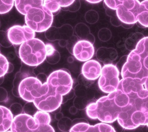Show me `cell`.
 <instances>
[{
	"label": "cell",
	"mask_w": 148,
	"mask_h": 132,
	"mask_svg": "<svg viewBox=\"0 0 148 132\" xmlns=\"http://www.w3.org/2000/svg\"><path fill=\"white\" fill-rule=\"evenodd\" d=\"M49 90L47 82L42 83L38 78L28 77L20 82L18 87L20 97L27 102H33L34 100L40 98Z\"/></svg>",
	"instance_id": "52a82bcc"
},
{
	"label": "cell",
	"mask_w": 148,
	"mask_h": 132,
	"mask_svg": "<svg viewBox=\"0 0 148 132\" xmlns=\"http://www.w3.org/2000/svg\"><path fill=\"white\" fill-rule=\"evenodd\" d=\"M145 36L140 33H136L133 34L130 36L125 42V46L126 49L129 51H133L135 49L138 43Z\"/></svg>",
	"instance_id": "7402d4cb"
},
{
	"label": "cell",
	"mask_w": 148,
	"mask_h": 132,
	"mask_svg": "<svg viewBox=\"0 0 148 132\" xmlns=\"http://www.w3.org/2000/svg\"><path fill=\"white\" fill-rule=\"evenodd\" d=\"M101 69V65L98 61L89 60L82 65V74L88 80L95 81L100 77Z\"/></svg>",
	"instance_id": "5bb4252c"
},
{
	"label": "cell",
	"mask_w": 148,
	"mask_h": 132,
	"mask_svg": "<svg viewBox=\"0 0 148 132\" xmlns=\"http://www.w3.org/2000/svg\"><path fill=\"white\" fill-rule=\"evenodd\" d=\"M74 95H75V92H74V90L72 88L68 94L64 95L62 97V104H64L68 100L72 99Z\"/></svg>",
	"instance_id": "ee69618b"
},
{
	"label": "cell",
	"mask_w": 148,
	"mask_h": 132,
	"mask_svg": "<svg viewBox=\"0 0 148 132\" xmlns=\"http://www.w3.org/2000/svg\"><path fill=\"white\" fill-rule=\"evenodd\" d=\"M138 1L139 2H140V3H141V2H142L143 1H145V0H138Z\"/></svg>",
	"instance_id": "680465c9"
},
{
	"label": "cell",
	"mask_w": 148,
	"mask_h": 132,
	"mask_svg": "<svg viewBox=\"0 0 148 132\" xmlns=\"http://www.w3.org/2000/svg\"><path fill=\"white\" fill-rule=\"evenodd\" d=\"M13 116L8 108L0 105V132H5L10 128Z\"/></svg>",
	"instance_id": "2e32d148"
},
{
	"label": "cell",
	"mask_w": 148,
	"mask_h": 132,
	"mask_svg": "<svg viewBox=\"0 0 148 132\" xmlns=\"http://www.w3.org/2000/svg\"><path fill=\"white\" fill-rule=\"evenodd\" d=\"M7 36L12 44H21L34 38L35 32L27 26H14L7 31Z\"/></svg>",
	"instance_id": "8fae6325"
},
{
	"label": "cell",
	"mask_w": 148,
	"mask_h": 132,
	"mask_svg": "<svg viewBox=\"0 0 148 132\" xmlns=\"http://www.w3.org/2000/svg\"><path fill=\"white\" fill-rule=\"evenodd\" d=\"M72 120L68 117H63L58 121V126L60 130L64 131H68L71 129L72 125Z\"/></svg>",
	"instance_id": "f546056e"
},
{
	"label": "cell",
	"mask_w": 148,
	"mask_h": 132,
	"mask_svg": "<svg viewBox=\"0 0 148 132\" xmlns=\"http://www.w3.org/2000/svg\"><path fill=\"white\" fill-rule=\"evenodd\" d=\"M69 132H116L115 129L110 124L101 123L94 126L88 123H80L74 124L69 130Z\"/></svg>",
	"instance_id": "4fadbf2b"
},
{
	"label": "cell",
	"mask_w": 148,
	"mask_h": 132,
	"mask_svg": "<svg viewBox=\"0 0 148 132\" xmlns=\"http://www.w3.org/2000/svg\"><path fill=\"white\" fill-rule=\"evenodd\" d=\"M59 45L62 47H65L66 45V40L65 39H61L59 40Z\"/></svg>",
	"instance_id": "f907efd6"
},
{
	"label": "cell",
	"mask_w": 148,
	"mask_h": 132,
	"mask_svg": "<svg viewBox=\"0 0 148 132\" xmlns=\"http://www.w3.org/2000/svg\"><path fill=\"white\" fill-rule=\"evenodd\" d=\"M10 129L13 132H55L50 124H40L26 114L15 116Z\"/></svg>",
	"instance_id": "ba28073f"
},
{
	"label": "cell",
	"mask_w": 148,
	"mask_h": 132,
	"mask_svg": "<svg viewBox=\"0 0 148 132\" xmlns=\"http://www.w3.org/2000/svg\"><path fill=\"white\" fill-rule=\"evenodd\" d=\"M46 57L45 59L47 63L51 65H55L59 62L60 59V55L59 52L55 49L54 46L52 44H46Z\"/></svg>",
	"instance_id": "ac0fdd59"
},
{
	"label": "cell",
	"mask_w": 148,
	"mask_h": 132,
	"mask_svg": "<svg viewBox=\"0 0 148 132\" xmlns=\"http://www.w3.org/2000/svg\"><path fill=\"white\" fill-rule=\"evenodd\" d=\"M24 114H26L31 116H33L35 113L38 111V109L33 104V102H28L24 105L23 108Z\"/></svg>",
	"instance_id": "4dcf8cb0"
},
{
	"label": "cell",
	"mask_w": 148,
	"mask_h": 132,
	"mask_svg": "<svg viewBox=\"0 0 148 132\" xmlns=\"http://www.w3.org/2000/svg\"><path fill=\"white\" fill-rule=\"evenodd\" d=\"M73 90L75 95L78 97H85L87 95V91H86L85 87L79 84L77 85Z\"/></svg>",
	"instance_id": "f35d334b"
},
{
	"label": "cell",
	"mask_w": 148,
	"mask_h": 132,
	"mask_svg": "<svg viewBox=\"0 0 148 132\" xmlns=\"http://www.w3.org/2000/svg\"><path fill=\"white\" fill-rule=\"evenodd\" d=\"M140 4L138 0H126L116 9L117 17L123 23L134 25L138 22Z\"/></svg>",
	"instance_id": "30bf717a"
},
{
	"label": "cell",
	"mask_w": 148,
	"mask_h": 132,
	"mask_svg": "<svg viewBox=\"0 0 148 132\" xmlns=\"http://www.w3.org/2000/svg\"><path fill=\"white\" fill-rule=\"evenodd\" d=\"M121 26H122L125 29H129L132 28L134 26V25H128V24H125V23H122Z\"/></svg>",
	"instance_id": "db71d44e"
},
{
	"label": "cell",
	"mask_w": 148,
	"mask_h": 132,
	"mask_svg": "<svg viewBox=\"0 0 148 132\" xmlns=\"http://www.w3.org/2000/svg\"><path fill=\"white\" fill-rule=\"evenodd\" d=\"M73 61H74V58H73V57H72V56H69V57L68 58V62L69 63H72Z\"/></svg>",
	"instance_id": "9f6ffc18"
},
{
	"label": "cell",
	"mask_w": 148,
	"mask_h": 132,
	"mask_svg": "<svg viewBox=\"0 0 148 132\" xmlns=\"http://www.w3.org/2000/svg\"><path fill=\"white\" fill-rule=\"evenodd\" d=\"M49 86L47 94L33 103L38 110L52 112L60 107L62 97L68 94L73 86V79L69 72L63 69L51 73L46 81Z\"/></svg>",
	"instance_id": "6da1fadb"
},
{
	"label": "cell",
	"mask_w": 148,
	"mask_h": 132,
	"mask_svg": "<svg viewBox=\"0 0 148 132\" xmlns=\"http://www.w3.org/2000/svg\"><path fill=\"white\" fill-rule=\"evenodd\" d=\"M78 41H79L78 38L75 35H73L72 36H71L69 39L66 40V47L71 54L72 55L73 47Z\"/></svg>",
	"instance_id": "e575fe53"
},
{
	"label": "cell",
	"mask_w": 148,
	"mask_h": 132,
	"mask_svg": "<svg viewBox=\"0 0 148 132\" xmlns=\"http://www.w3.org/2000/svg\"><path fill=\"white\" fill-rule=\"evenodd\" d=\"M35 120L40 124H49L51 122V117L47 112L38 111L33 116Z\"/></svg>",
	"instance_id": "603a6c76"
},
{
	"label": "cell",
	"mask_w": 148,
	"mask_h": 132,
	"mask_svg": "<svg viewBox=\"0 0 148 132\" xmlns=\"http://www.w3.org/2000/svg\"><path fill=\"white\" fill-rule=\"evenodd\" d=\"M18 55L21 61L26 65L37 66L46 59V44L41 40L33 38L21 44Z\"/></svg>",
	"instance_id": "5b68a950"
},
{
	"label": "cell",
	"mask_w": 148,
	"mask_h": 132,
	"mask_svg": "<svg viewBox=\"0 0 148 132\" xmlns=\"http://www.w3.org/2000/svg\"><path fill=\"white\" fill-rule=\"evenodd\" d=\"M0 45L6 48L10 47L12 45L8 39L7 33L4 31H0Z\"/></svg>",
	"instance_id": "d590c367"
},
{
	"label": "cell",
	"mask_w": 148,
	"mask_h": 132,
	"mask_svg": "<svg viewBox=\"0 0 148 132\" xmlns=\"http://www.w3.org/2000/svg\"><path fill=\"white\" fill-rule=\"evenodd\" d=\"M8 100V96L7 90L3 87H0V103L5 102Z\"/></svg>",
	"instance_id": "60d3db41"
},
{
	"label": "cell",
	"mask_w": 148,
	"mask_h": 132,
	"mask_svg": "<svg viewBox=\"0 0 148 132\" xmlns=\"http://www.w3.org/2000/svg\"><path fill=\"white\" fill-rule=\"evenodd\" d=\"M148 1L145 0L140 4V7L139 9L138 15V22L142 26L145 27H147L148 22H147V17H148Z\"/></svg>",
	"instance_id": "d6986e66"
},
{
	"label": "cell",
	"mask_w": 148,
	"mask_h": 132,
	"mask_svg": "<svg viewBox=\"0 0 148 132\" xmlns=\"http://www.w3.org/2000/svg\"><path fill=\"white\" fill-rule=\"evenodd\" d=\"M60 7H66L71 5L75 0H55Z\"/></svg>",
	"instance_id": "b9f144b4"
},
{
	"label": "cell",
	"mask_w": 148,
	"mask_h": 132,
	"mask_svg": "<svg viewBox=\"0 0 148 132\" xmlns=\"http://www.w3.org/2000/svg\"><path fill=\"white\" fill-rule=\"evenodd\" d=\"M5 132H13V131H7Z\"/></svg>",
	"instance_id": "91938a15"
},
{
	"label": "cell",
	"mask_w": 148,
	"mask_h": 132,
	"mask_svg": "<svg viewBox=\"0 0 148 132\" xmlns=\"http://www.w3.org/2000/svg\"><path fill=\"white\" fill-rule=\"evenodd\" d=\"M127 56H126V55L123 56L120 58L119 61L117 62L116 66L117 67V68L119 69V71L121 70V69H122L123 65H125V64L126 63V62L127 61Z\"/></svg>",
	"instance_id": "f6af8a7d"
},
{
	"label": "cell",
	"mask_w": 148,
	"mask_h": 132,
	"mask_svg": "<svg viewBox=\"0 0 148 132\" xmlns=\"http://www.w3.org/2000/svg\"><path fill=\"white\" fill-rule=\"evenodd\" d=\"M120 71L113 64L105 65L101 69L98 87L104 92L110 94L117 90L120 82Z\"/></svg>",
	"instance_id": "9c48e42d"
},
{
	"label": "cell",
	"mask_w": 148,
	"mask_h": 132,
	"mask_svg": "<svg viewBox=\"0 0 148 132\" xmlns=\"http://www.w3.org/2000/svg\"><path fill=\"white\" fill-rule=\"evenodd\" d=\"M69 113L72 114V115H74V114H76L77 113H78V109H77V108L75 107V106H72L69 108Z\"/></svg>",
	"instance_id": "681fc988"
},
{
	"label": "cell",
	"mask_w": 148,
	"mask_h": 132,
	"mask_svg": "<svg viewBox=\"0 0 148 132\" xmlns=\"http://www.w3.org/2000/svg\"><path fill=\"white\" fill-rule=\"evenodd\" d=\"M110 22L112 25L114 27H119L121 25V22L120 20L118 18V17L116 16V13L113 14L112 16H110Z\"/></svg>",
	"instance_id": "7bdbcfd3"
},
{
	"label": "cell",
	"mask_w": 148,
	"mask_h": 132,
	"mask_svg": "<svg viewBox=\"0 0 148 132\" xmlns=\"http://www.w3.org/2000/svg\"><path fill=\"white\" fill-rule=\"evenodd\" d=\"M53 20V13L43 5L30 8L25 14L27 26L34 32L45 31L51 27Z\"/></svg>",
	"instance_id": "8992f818"
},
{
	"label": "cell",
	"mask_w": 148,
	"mask_h": 132,
	"mask_svg": "<svg viewBox=\"0 0 148 132\" xmlns=\"http://www.w3.org/2000/svg\"><path fill=\"white\" fill-rule=\"evenodd\" d=\"M112 36L111 30L107 28L101 29L98 33V37L101 42H106L110 40Z\"/></svg>",
	"instance_id": "83f0119b"
},
{
	"label": "cell",
	"mask_w": 148,
	"mask_h": 132,
	"mask_svg": "<svg viewBox=\"0 0 148 132\" xmlns=\"http://www.w3.org/2000/svg\"><path fill=\"white\" fill-rule=\"evenodd\" d=\"M14 1H16V0H14Z\"/></svg>",
	"instance_id": "6125c7cd"
},
{
	"label": "cell",
	"mask_w": 148,
	"mask_h": 132,
	"mask_svg": "<svg viewBox=\"0 0 148 132\" xmlns=\"http://www.w3.org/2000/svg\"><path fill=\"white\" fill-rule=\"evenodd\" d=\"M9 110L11 111V114H13V116H16L20 114H22L23 107L20 104L16 103L11 105Z\"/></svg>",
	"instance_id": "8d00e7d4"
},
{
	"label": "cell",
	"mask_w": 148,
	"mask_h": 132,
	"mask_svg": "<svg viewBox=\"0 0 148 132\" xmlns=\"http://www.w3.org/2000/svg\"><path fill=\"white\" fill-rule=\"evenodd\" d=\"M81 7V3L79 0H75L71 5L68 7L62 8V10L64 11H68L71 12H75L77 11Z\"/></svg>",
	"instance_id": "ab89813d"
},
{
	"label": "cell",
	"mask_w": 148,
	"mask_h": 132,
	"mask_svg": "<svg viewBox=\"0 0 148 132\" xmlns=\"http://www.w3.org/2000/svg\"><path fill=\"white\" fill-rule=\"evenodd\" d=\"M125 1L126 0H104L106 6L113 10H116V9Z\"/></svg>",
	"instance_id": "d6a6232c"
},
{
	"label": "cell",
	"mask_w": 148,
	"mask_h": 132,
	"mask_svg": "<svg viewBox=\"0 0 148 132\" xmlns=\"http://www.w3.org/2000/svg\"><path fill=\"white\" fill-rule=\"evenodd\" d=\"M43 2V0H16L14 4L19 13L25 16L29 10L42 5Z\"/></svg>",
	"instance_id": "e0dca14e"
},
{
	"label": "cell",
	"mask_w": 148,
	"mask_h": 132,
	"mask_svg": "<svg viewBox=\"0 0 148 132\" xmlns=\"http://www.w3.org/2000/svg\"><path fill=\"white\" fill-rule=\"evenodd\" d=\"M1 22H0V27H1Z\"/></svg>",
	"instance_id": "94428289"
},
{
	"label": "cell",
	"mask_w": 148,
	"mask_h": 132,
	"mask_svg": "<svg viewBox=\"0 0 148 132\" xmlns=\"http://www.w3.org/2000/svg\"><path fill=\"white\" fill-rule=\"evenodd\" d=\"M78 82L79 85H81L85 88H89L92 85V83L94 82V81H90L87 79L82 75V74H81L78 78Z\"/></svg>",
	"instance_id": "74e56055"
},
{
	"label": "cell",
	"mask_w": 148,
	"mask_h": 132,
	"mask_svg": "<svg viewBox=\"0 0 148 132\" xmlns=\"http://www.w3.org/2000/svg\"><path fill=\"white\" fill-rule=\"evenodd\" d=\"M87 100L85 97H77L74 100L73 104L77 109L78 110H83L84 109L85 107L87 106Z\"/></svg>",
	"instance_id": "836d02e7"
},
{
	"label": "cell",
	"mask_w": 148,
	"mask_h": 132,
	"mask_svg": "<svg viewBox=\"0 0 148 132\" xmlns=\"http://www.w3.org/2000/svg\"><path fill=\"white\" fill-rule=\"evenodd\" d=\"M85 40L89 42L90 43H91V44H93L94 43V42H95V37H94V36L92 34H91V33L89 34V35L88 36V37L87 38V39H86Z\"/></svg>",
	"instance_id": "c3c4849f"
},
{
	"label": "cell",
	"mask_w": 148,
	"mask_h": 132,
	"mask_svg": "<svg viewBox=\"0 0 148 132\" xmlns=\"http://www.w3.org/2000/svg\"><path fill=\"white\" fill-rule=\"evenodd\" d=\"M8 63L7 58L4 55L0 54V77H4L7 74Z\"/></svg>",
	"instance_id": "1f68e13d"
},
{
	"label": "cell",
	"mask_w": 148,
	"mask_h": 132,
	"mask_svg": "<svg viewBox=\"0 0 148 132\" xmlns=\"http://www.w3.org/2000/svg\"><path fill=\"white\" fill-rule=\"evenodd\" d=\"M73 31L81 40H85L89 34L91 33L89 27L83 23H78L74 28Z\"/></svg>",
	"instance_id": "ffe728a7"
},
{
	"label": "cell",
	"mask_w": 148,
	"mask_h": 132,
	"mask_svg": "<svg viewBox=\"0 0 148 132\" xmlns=\"http://www.w3.org/2000/svg\"><path fill=\"white\" fill-rule=\"evenodd\" d=\"M127 95L129 103L119 113L117 119L118 123L122 128L129 130L147 126V90Z\"/></svg>",
	"instance_id": "3957f363"
},
{
	"label": "cell",
	"mask_w": 148,
	"mask_h": 132,
	"mask_svg": "<svg viewBox=\"0 0 148 132\" xmlns=\"http://www.w3.org/2000/svg\"><path fill=\"white\" fill-rule=\"evenodd\" d=\"M86 1L91 4H97L101 2L102 0H86Z\"/></svg>",
	"instance_id": "11a10c76"
},
{
	"label": "cell",
	"mask_w": 148,
	"mask_h": 132,
	"mask_svg": "<svg viewBox=\"0 0 148 132\" xmlns=\"http://www.w3.org/2000/svg\"><path fill=\"white\" fill-rule=\"evenodd\" d=\"M58 30L61 39L67 40L73 35L74 31L73 27L68 24L62 26L58 28Z\"/></svg>",
	"instance_id": "cb8c5ba5"
},
{
	"label": "cell",
	"mask_w": 148,
	"mask_h": 132,
	"mask_svg": "<svg viewBox=\"0 0 148 132\" xmlns=\"http://www.w3.org/2000/svg\"><path fill=\"white\" fill-rule=\"evenodd\" d=\"M43 5L52 13H57L60 8V7L55 0H43Z\"/></svg>",
	"instance_id": "f1b7e54d"
},
{
	"label": "cell",
	"mask_w": 148,
	"mask_h": 132,
	"mask_svg": "<svg viewBox=\"0 0 148 132\" xmlns=\"http://www.w3.org/2000/svg\"><path fill=\"white\" fill-rule=\"evenodd\" d=\"M64 117V114L62 113L59 112L55 114V119L57 120H59L61 118H62Z\"/></svg>",
	"instance_id": "816d5d0a"
},
{
	"label": "cell",
	"mask_w": 148,
	"mask_h": 132,
	"mask_svg": "<svg viewBox=\"0 0 148 132\" xmlns=\"http://www.w3.org/2000/svg\"><path fill=\"white\" fill-rule=\"evenodd\" d=\"M97 58L105 65L110 64L117 57V52L114 48L101 47L96 52Z\"/></svg>",
	"instance_id": "9a60e30c"
},
{
	"label": "cell",
	"mask_w": 148,
	"mask_h": 132,
	"mask_svg": "<svg viewBox=\"0 0 148 132\" xmlns=\"http://www.w3.org/2000/svg\"><path fill=\"white\" fill-rule=\"evenodd\" d=\"M36 78H38L42 83H44L46 82L47 79V77L46 75L45 74H44L43 72L40 73V74L37 75Z\"/></svg>",
	"instance_id": "bcb514c9"
},
{
	"label": "cell",
	"mask_w": 148,
	"mask_h": 132,
	"mask_svg": "<svg viewBox=\"0 0 148 132\" xmlns=\"http://www.w3.org/2000/svg\"><path fill=\"white\" fill-rule=\"evenodd\" d=\"M45 36L46 39L50 42L61 40L58 28L53 26H51L45 31Z\"/></svg>",
	"instance_id": "d4e9b609"
},
{
	"label": "cell",
	"mask_w": 148,
	"mask_h": 132,
	"mask_svg": "<svg viewBox=\"0 0 148 132\" xmlns=\"http://www.w3.org/2000/svg\"><path fill=\"white\" fill-rule=\"evenodd\" d=\"M29 75L27 73L23 72L20 71L18 72H17L14 79L13 80V89H12V92L14 96L16 97H20V95L18 92V87L20 85V82L22 81L23 79L28 77Z\"/></svg>",
	"instance_id": "44dd1931"
},
{
	"label": "cell",
	"mask_w": 148,
	"mask_h": 132,
	"mask_svg": "<svg viewBox=\"0 0 148 132\" xmlns=\"http://www.w3.org/2000/svg\"><path fill=\"white\" fill-rule=\"evenodd\" d=\"M94 52L92 44L87 40H79L73 47L72 55L79 61L86 62L94 56Z\"/></svg>",
	"instance_id": "7c38bea8"
},
{
	"label": "cell",
	"mask_w": 148,
	"mask_h": 132,
	"mask_svg": "<svg viewBox=\"0 0 148 132\" xmlns=\"http://www.w3.org/2000/svg\"><path fill=\"white\" fill-rule=\"evenodd\" d=\"M3 81H4V77H0V85H1V83L3 82Z\"/></svg>",
	"instance_id": "6f0895ef"
},
{
	"label": "cell",
	"mask_w": 148,
	"mask_h": 132,
	"mask_svg": "<svg viewBox=\"0 0 148 132\" xmlns=\"http://www.w3.org/2000/svg\"><path fill=\"white\" fill-rule=\"evenodd\" d=\"M84 18L85 21L88 23L94 25L99 20V15L95 10H90L85 13Z\"/></svg>",
	"instance_id": "4316f807"
},
{
	"label": "cell",
	"mask_w": 148,
	"mask_h": 132,
	"mask_svg": "<svg viewBox=\"0 0 148 132\" xmlns=\"http://www.w3.org/2000/svg\"><path fill=\"white\" fill-rule=\"evenodd\" d=\"M129 103V96L117 90L98 99L87 107L86 113L91 119H98L104 123H112L117 120L123 108Z\"/></svg>",
	"instance_id": "7a4b0ae2"
},
{
	"label": "cell",
	"mask_w": 148,
	"mask_h": 132,
	"mask_svg": "<svg viewBox=\"0 0 148 132\" xmlns=\"http://www.w3.org/2000/svg\"><path fill=\"white\" fill-rule=\"evenodd\" d=\"M147 37L142 38L127 56L121 70L122 78H132L143 85L147 81Z\"/></svg>",
	"instance_id": "277c9868"
},
{
	"label": "cell",
	"mask_w": 148,
	"mask_h": 132,
	"mask_svg": "<svg viewBox=\"0 0 148 132\" xmlns=\"http://www.w3.org/2000/svg\"><path fill=\"white\" fill-rule=\"evenodd\" d=\"M88 123L87 120H85L84 118H76L75 120H73V121H72V124L73 126L74 124H76L78 123Z\"/></svg>",
	"instance_id": "7dc6e473"
},
{
	"label": "cell",
	"mask_w": 148,
	"mask_h": 132,
	"mask_svg": "<svg viewBox=\"0 0 148 132\" xmlns=\"http://www.w3.org/2000/svg\"><path fill=\"white\" fill-rule=\"evenodd\" d=\"M13 70H14V65L11 63H8V66L7 73H11L13 71Z\"/></svg>",
	"instance_id": "f5cc1de1"
},
{
	"label": "cell",
	"mask_w": 148,
	"mask_h": 132,
	"mask_svg": "<svg viewBox=\"0 0 148 132\" xmlns=\"http://www.w3.org/2000/svg\"><path fill=\"white\" fill-rule=\"evenodd\" d=\"M14 3V0H0V14L7 13L13 7Z\"/></svg>",
	"instance_id": "484cf974"
}]
</instances>
